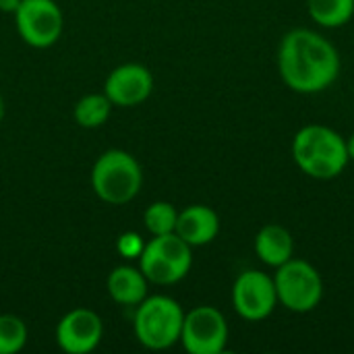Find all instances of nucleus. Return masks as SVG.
<instances>
[{"instance_id":"7ed1b4c3","label":"nucleus","mask_w":354,"mask_h":354,"mask_svg":"<svg viewBox=\"0 0 354 354\" xmlns=\"http://www.w3.org/2000/svg\"><path fill=\"white\" fill-rule=\"evenodd\" d=\"M143 187V168L137 158L124 149L104 151L91 168V189L108 205L131 203Z\"/></svg>"},{"instance_id":"9b49d317","label":"nucleus","mask_w":354,"mask_h":354,"mask_svg":"<svg viewBox=\"0 0 354 354\" xmlns=\"http://www.w3.org/2000/svg\"><path fill=\"white\" fill-rule=\"evenodd\" d=\"M153 91V75L145 64L127 62L112 68L104 81V93L118 108H135Z\"/></svg>"},{"instance_id":"4be33fe9","label":"nucleus","mask_w":354,"mask_h":354,"mask_svg":"<svg viewBox=\"0 0 354 354\" xmlns=\"http://www.w3.org/2000/svg\"><path fill=\"white\" fill-rule=\"evenodd\" d=\"M4 112H6V106H4V97H2V93H0V122H2V118H4Z\"/></svg>"},{"instance_id":"412c9836","label":"nucleus","mask_w":354,"mask_h":354,"mask_svg":"<svg viewBox=\"0 0 354 354\" xmlns=\"http://www.w3.org/2000/svg\"><path fill=\"white\" fill-rule=\"evenodd\" d=\"M346 149H348V158H351V162H354V133L346 139Z\"/></svg>"},{"instance_id":"aec40b11","label":"nucleus","mask_w":354,"mask_h":354,"mask_svg":"<svg viewBox=\"0 0 354 354\" xmlns=\"http://www.w3.org/2000/svg\"><path fill=\"white\" fill-rule=\"evenodd\" d=\"M23 0H0V10L6 12V15H15L17 8L21 6Z\"/></svg>"},{"instance_id":"a211bd4d","label":"nucleus","mask_w":354,"mask_h":354,"mask_svg":"<svg viewBox=\"0 0 354 354\" xmlns=\"http://www.w3.org/2000/svg\"><path fill=\"white\" fill-rule=\"evenodd\" d=\"M27 324L12 313H0V354L21 353L27 344Z\"/></svg>"},{"instance_id":"f03ea898","label":"nucleus","mask_w":354,"mask_h":354,"mask_svg":"<svg viewBox=\"0 0 354 354\" xmlns=\"http://www.w3.org/2000/svg\"><path fill=\"white\" fill-rule=\"evenodd\" d=\"M292 160L297 168L315 180H332L348 166L346 139L326 124H305L292 139Z\"/></svg>"},{"instance_id":"423d86ee","label":"nucleus","mask_w":354,"mask_h":354,"mask_svg":"<svg viewBox=\"0 0 354 354\" xmlns=\"http://www.w3.org/2000/svg\"><path fill=\"white\" fill-rule=\"evenodd\" d=\"M274 284L278 305L292 313H309L319 307L324 299V278L317 268L305 259H288L276 268Z\"/></svg>"},{"instance_id":"39448f33","label":"nucleus","mask_w":354,"mask_h":354,"mask_svg":"<svg viewBox=\"0 0 354 354\" xmlns=\"http://www.w3.org/2000/svg\"><path fill=\"white\" fill-rule=\"evenodd\" d=\"M139 270L156 286H172L187 278L193 266V247L185 243L176 232L151 236L145 243Z\"/></svg>"},{"instance_id":"9d476101","label":"nucleus","mask_w":354,"mask_h":354,"mask_svg":"<svg viewBox=\"0 0 354 354\" xmlns=\"http://www.w3.org/2000/svg\"><path fill=\"white\" fill-rule=\"evenodd\" d=\"M104 338L102 317L87 307H77L64 313L56 326V344L66 354L93 353Z\"/></svg>"},{"instance_id":"0eeeda50","label":"nucleus","mask_w":354,"mask_h":354,"mask_svg":"<svg viewBox=\"0 0 354 354\" xmlns=\"http://www.w3.org/2000/svg\"><path fill=\"white\" fill-rule=\"evenodd\" d=\"M228 322L212 305H199L185 313L180 344L189 354H220L228 344Z\"/></svg>"},{"instance_id":"f8f14e48","label":"nucleus","mask_w":354,"mask_h":354,"mask_svg":"<svg viewBox=\"0 0 354 354\" xmlns=\"http://www.w3.org/2000/svg\"><path fill=\"white\" fill-rule=\"evenodd\" d=\"M174 232L191 247H205L220 234V216L209 205L193 203L178 212Z\"/></svg>"},{"instance_id":"ddd939ff","label":"nucleus","mask_w":354,"mask_h":354,"mask_svg":"<svg viewBox=\"0 0 354 354\" xmlns=\"http://www.w3.org/2000/svg\"><path fill=\"white\" fill-rule=\"evenodd\" d=\"M149 280L143 276V272L139 270V266H118L108 274L106 280V290L110 295V299L118 305L124 307H137L149 292Z\"/></svg>"},{"instance_id":"6e6552de","label":"nucleus","mask_w":354,"mask_h":354,"mask_svg":"<svg viewBox=\"0 0 354 354\" xmlns=\"http://www.w3.org/2000/svg\"><path fill=\"white\" fill-rule=\"evenodd\" d=\"M15 27L27 46L46 50L60 39L64 17L54 0H23L15 12Z\"/></svg>"},{"instance_id":"1a4fd4ad","label":"nucleus","mask_w":354,"mask_h":354,"mask_svg":"<svg viewBox=\"0 0 354 354\" xmlns=\"http://www.w3.org/2000/svg\"><path fill=\"white\" fill-rule=\"evenodd\" d=\"M232 307L245 322H263L278 307L274 276L259 270H245L232 284Z\"/></svg>"},{"instance_id":"2eb2a0df","label":"nucleus","mask_w":354,"mask_h":354,"mask_svg":"<svg viewBox=\"0 0 354 354\" xmlns=\"http://www.w3.org/2000/svg\"><path fill=\"white\" fill-rule=\"evenodd\" d=\"M307 10L319 27L336 29L354 17V0H307Z\"/></svg>"},{"instance_id":"f257e3e1","label":"nucleus","mask_w":354,"mask_h":354,"mask_svg":"<svg viewBox=\"0 0 354 354\" xmlns=\"http://www.w3.org/2000/svg\"><path fill=\"white\" fill-rule=\"evenodd\" d=\"M278 71L288 89L305 95L322 93L340 75V54L319 31L297 27L280 41Z\"/></svg>"},{"instance_id":"f3484780","label":"nucleus","mask_w":354,"mask_h":354,"mask_svg":"<svg viewBox=\"0 0 354 354\" xmlns=\"http://www.w3.org/2000/svg\"><path fill=\"white\" fill-rule=\"evenodd\" d=\"M176 220H178V209L168 201H153L143 212V224H145V230L151 236L174 232L176 230Z\"/></svg>"},{"instance_id":"6ab92c4d","label":"nucleus","mask_w":354,"mask_h":354,"mask_svg":"<svg viewBox=\"0 0 354 354\" xmlns=\"http://www.w3.org/2000/svg\"><path fill=\"white\" fill-rule=\"evenodd\" d=\"M145 243H147V241H143L141 234L129 230V232H122V234L118 236V241H116V251H118V255L124 257L127 261H137V259L141 257L143 249H145Z\"/></svg>"},{"instance_id":"4468645a","label":"nucleus","mask_w":354,"mask_h":354,"mask_svg":"<svg viewBox=\"0 0 354 354\" xmlns=\"http://www.w3.org/2000/svg\"><path fill=\"white\" fill-rule=\"evenodd\" d=\"M253 247L259 261L274 270L295 257V239L282 224H266L259 228Z\"/></svg>"},{"instance_id":"20e7f679","label":"nucleus","mask_w":354,"mask_h":354,"mask_svg":"<svg viewBox=\"0 0 354 354\" xmlns=\"http://www.w3.org/2000/svg\"><path fill=\"white\" fill-rule=\"evenodd\" d=\"M185 311L172 297L147 295L135 311V338L147 351H166L180 342Z\"/></svg>"},{"instance_id":"dca6fc26","label":"nucleus","mask_w":354,"mask_h":354,"mask_svg":"<svg viewBox=\"0 0 354 354\" xmlns=\"http://www.w3.org/2000/svg\"><path fill=\"white\" fill-rule=\"evenodd\" d=\"M114 104L108 100L106 93H87L83 95L73 110L75 122L83 129H100L108 122Z\"/></svg>"}]
</instances>
